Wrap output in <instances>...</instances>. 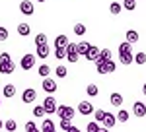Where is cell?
<instances>
[{
    "label": "cell",
    "instance_id": "cell-43",
    "mask_svg": "<svg viewBox=\"0 0 146 132\" xmlns=\"http://www.w3.org/2000/svg\"><path fill=\"white\" fill-rule=\"evenodd\" d=\"M68 132H82V130H80V128H76V126H70V128H68Z\"/></svg>",
    "mask_w": 146,
    "mask_h": 132
},
{
    "label": "cell",
    "instance_id": "cell-12",
    "mask_svg": "<svg viewBox=\"0 0 146 132\" xmlns=\"http://www.w3.org/2000/svg\"><path fill=\"white\" fill-rule=\"evenodd\" d=\"M119 62L125 66L133 64L135 62V53H119Z\"/></svg>",
    "mask_w": 146,
    "mask_h": 132
},
{
    "label": "cell",
    "instance_id": "cell-21",
    "mask_svg": "<svg viewBox=\"0 0 146 132\" xmlns=\"http://www.w3.org/2000/svg\"><path fill=\"white\" fill-rule=\"evenodd\" d=\"M109 12H111L113 16L121 14V12H123V4H121V2H111V6H109Z\"/></svg>",
    "mask_w": 146,
    "mask_h": 132
},
{
    "label": "cell",
    "instance_id": "cell-44",
    "mask_svg": "<svg viewBox=\"0 0 146 132\" xmlns=\"http://www.w3.org/2000/svg\"><path fill=\"white\" fill-rule=\"evenodd\" d=\"M98 132H109V128H105V126H100V128H98Z\"/></svg>",
    "mask_w": 146,
    "mask_h": 132
},
{
    "label": "cell",
    "instance_id": "cell-5",
    "mask_svg": "<svg viewBox=\"0 0 146 132\" xmlns=\"http://www.w3.org/2000/svg\"><path fill=\"white\" fill-rule=\"evenodd\" d=\"M20 12H22L23 16H33V12H35L33 2L31 0H22L20 2Z\"/></svg>",
    "mask_w": 146,
    "mask_h": 132
},
{
    "label": "cell",
    "instance_id": "cell-24",
    "mask_svg": "<svg viewBox=\"0 0 146 132\" xmlns=\"http://www.w3.org/2000/svg\"><path fill=\"white\" fill-rule=\"evenodd\" d=\"M55 74H56V78H66V74H68L66 66L58 64V66H56V68H55Z\"/></svg>",
    "mask_w": 146,
    "mask_h": 132
},
{
    "label": "cell",
    "instance_id": "cell-20",
    "mask_svg": "<svg viewBox=\"0 0 146 132\" xmlns=\"http://www.w3.org/2000/svg\"><path fill=\"white\" fill-rule=\"evenodd\" d=\"M18 33H20L22 37H27V35L31 33V27H29V23H20V25H18Z\"/></svg>",
    "mask_w": 146,
    "mask_h": 132
},
{
    "label": "cell",
    "instance_id": "cell-6",
    "mask_svg": "<svg viewBox=\"0 0 146 132\" xmlns=\"http://www.w3.org/2000/svg\"><path fill=\"white\" fill-rule=\"evenodd\" d=\"M20 66H22V70H31L35 66V55H23L20 60Z\"/></svg>",
    "mask_w": 146,
    "mask_h": 132
},
{
    "label": "cell",
    "instance_id": "cell-48",
    "mask_svg": "<svg viewBox=\"0 0 146 132\" xmlns=\"http://www.w3.org/2000/svg\"><path fill=\"white\" fill-rule=\"evenodd\" d=\"M37 2H45V0H37Z\"/></svg>",
    "mask_w": 146,
    "mask_h": 132
},
{
    "label": "cell",
    "instance_id": "cell-46",
    "mask_svg": "<svg viewBox=\"0 0 146 132\" xmlns=\"http://www.w3.org/2000/svg\"><path fill=\"white\" fill-rule=\"evenodd\" d=\"M142 93H144V95H146V84H144V86H142Z\"/></svg>",
    "mask_w": 146,
    "mask_h": 132
},
{
    "label": "cell",
    "instance_id": "cell-28",
    "mask_svg": "<svg viewBox=\"0 0 146 132\" xmlns=\"http://www.w3.org/2000/svg\"><path fill=\"white\" fill-rule=\"evenodd\" d=\"M47 113L45 109H43V105H35L33 107V117H37V119H41V117H45Z\"/></svg>",
    "mask_w": 146,
    "mask_h": 132
},
{
    "label": "cell",
    "instance_id": "cell-17",
    "mask_svg": "<svg viewBox=\"0 0 146 132\" xmlns=\"http://www.w3.org/2000/svg\"><path fill=\"white\" fill-rule=\"evenodd\" d=\"M86 58H88V60H92V62H96V60L100 58V49H98V47H90V51H88Z\"/></svg>",
    "mask_w": 146,
    "mask_h": 132
},
{
    "label": "cell",
    "instance_id": "cell-15",
    "mask_svg": "<svg viewBox=\"0 0 146 132\" xmlns=\"http://www.w3.org/2000/svg\"><path fill=\"white\" fill-rule=\"evenodd\" d=\"M41 132H56V126L53 124L51 119H43V124H41Z\"/></svg>",
    "mask_w": 146,
    "mask_h": 132
},
{
    "label": "cell",
    "instance_id": "cell-7",
    "mask_svg": "<svg viewBox=\"0 0 146 132\" xmlns=\"http://www.w3.org/2000/svg\"><path fill=\"white\" fill-rule=\"evenodd\" d=\"M41 88L45 89L49 95H53L56 89H58V86H56V82H55V80H51V78H43V84H41Z\"/></svg>",
    "mask_w": 146,
    "mask_h": 132
},
{
    "label": "cell",
    "instance_id": "cell-42",
    "mask_svg": "<svg viewBox=\"0 0 146 132\" xmlns=\"http://www.w3.org/2000/svg\"><path fill=\"white\" fill-rule=\"evenodd\" d=\"M66 58H68V62H78L80 55H66Z\"/></svg>",
    "mask_w": 146,
    "mask_h": 132
},
{
    "label": "cell",
    "instance_id": "cell-16",
    "mask_svg": "<svg viewBox=\"0 0 146 132\" xmlns=\"http://www.w3.org/2000/svg\"><path fill=\"white\" fill-rule=\"evenodd\" d=\"M109 103H111L113 107H121V105H123V95H121V93H117V91H115V93H111Z\"/></svg>",
    "mask_w": 146,
    "mask_h": 132
},
{
    "label": "cell",
    "instance_id": "cell-41",
    "mask_svg": "<svg viewBox=\"0 0 146 132\" xmlns=\"http://www.w3.org/2000/svg\"><path fill=\"white\" fill-rule=\"evenodd\" d=\"M37 128V124H35L33 121H27L25 122V132H31V130H35Z\"/></svg>",
    "mask_w": 146,
    "mask_h": 132
},
{
    "label": "cell",
    "instance_id": "cell-23",
    "mask_svg": "<svg viewBox=\"0 0 146 132\" xmlns=\"http://www.w3.org/2000/svg\"><path fill=\"white\" fill-rule=\"evenodd\" d=\"M119 53H133V43L123 41V43L119 45Z\"/></svg>",
    "mask_w": 146,
    "mask_h": 132
},
{
    "label": "cell",
    "instance_id": "cell-35",
    "mask_svg": "<svg viewBox=\"0 0 146 132\" xmlns=\"http://www.w3.org/2000/svg\"><path fill=\"white\" fill-rule=\"evenodd\" d=\"M105 113H107V111H103V109H96V111H94V119H96L98 122H101V121H103V117H105Z\"/></svg>",
    "mask_w": 146,
    "mask_h": 132
},
{
    "label": "cell",
    "instance_id": "cell-14",
    "mask_svg": "<svg viewBox=\"0 0 146 132\" xmlns=\"http://www.w3.org/2000/svg\"><path fill=\"white\" fill-rule=\"evenodd\" d=\"M2 95H4V97H14V95H16V86H14V84H6V86H4V88H2Z\"/></svg>",
    "mask_w": 146,
    "mask_h": 132
},
{
    "label": "cell",
    "instance_id": "cell-39",
    "mask_svg": "<svg viewBox=\"0 0 146 132\" xmlns=\"http://www.w3.org/2000/svg\"><path fill=\"white\" fill-rule=\"evenodd\" d=\"M72 126V122H70V119H60V128L64 132H68V128Z\"/></svg>",
    "mask_w": 146,
    "mask_h": 132
},
{
    "label": "cell",
    "instance_id": "cell-11",
    "mask_svg": "<svg viewBox=\"0 0 146 132\" xmlns=\"http://www.w3.org/2000/svg\"><path fill=\"white\" fill-rule=\"evenodd\" d=\"M37 47V58H47V56L51 55V47L47 43H43V45H35Z\"/></svg>",
    "mask_w": 146,
    "mask_h": 132
},
{
    "label": "cell",
    "instance_id": "cell-22",
    "mask_svg": "<svg viewBox=\"0 0 146 132\" xmlns=\"http://www.w3.org/2000/svg\"><path fill=\"white\" fill-rule=\"evenodd\" d=\"M55 58H58V60L66 58V47H55Z\"/></svg>",
    "mask_w": 146,
    "mask_h": 132
},
{
    "label": "cell",
    "instance_id": "cell-33",
    "mask_svg": "<svg viewBox=\"0 0 146 132\" xmlns=\"http://www.w3.org/2000/svg\"><path fill=\"white\" fill-rule=\"evenodd\" d=\"M66 55H78V45L68 41V45H66Z\"/></svg>",
    "mask_w": 146,
    "mask_h": 132
},
{
    "label": "cell",
    "instance_id": "cell-49",
    "mask_svg": "<svg viewBox=\"0 0 146 132\" xmlns=\"http://www.w3.org/2000/svg\"><path fill=\"white\" fill-rule=\"evenodd\" d=\"M0 105H2V99H0Z\"/></svg>",
    "mask_w": 146,
    "mask_h": 132
},
{
    "label": "cell",
    "instance_id": "cell-32",
    "mask_svg": "<svg viewBox=\"0 0 146 132\" xmlns=\"http://www.w3.org/2000/svg\"><path fill=\"white\" fill-rule=\"evenodd\" d=\"M4 126H6V130H8V132H14L16 128H18V124H16V121H14V119H6Z\"/></svg>",
    "mask_w": 146,
    "mask_h": 132
},
{
    "label": "cell",
    "instance_id": "cell-36",
    "mask_svg": "<svg viewBox=\"0 0 146 132\" xmlns=\"http://www.w3.org/2000/svg\"><path fill=\"white\" fill-rule=\"evenodd\" d=\"M100 58L101 60H111V51H109V49H101L100 51Z\"/></svg>",
    "mask_w": 146,
    "mask_h": 132
},
{
    "label": "cell",
    "instance_id": "cell-9",
    "mask_svg": "<svg viewBox=\"0 0 146 132\" xmlns=\"http://www.w3.org/2000/svg\"><path fill=\"white\" fill-rule=\"evenodd\" d=\"M35 99H37V91H35L33 88H27L22 93V101H23V103H33Z\"/></svg>",
    "mask_w": 146,
    "mask_h": 132
},
{
    "label": "cell",
    "instance_id": "cell-8",
    "mask_svg": "<svg viewBox=\"0 0 146 132\" xmlns=\"http://www.w3.org/2000/svg\"><path fill=\"white\" fill-rule=\"evenodd\" d=\"M133 115L138 117V119L146 117V103H142V101H135V105H133Z\"/></svg>",
    "mask_w": 146,
    "mask_h": 132
},
{
    "label": "cell",
    "instance_id": "cell-45",
    "mask_svg": "<svg viewBox=\"0 0 146 132\" xmlns=\"http://www.w3.org/2000/svg\"><path fill=\"white\" fill-rule=\"evenodd\" d=\"M2 128H4V121L0 119V130H2Z\"/></svg>",
    "mask_w": 146,
    "mask_h": 132
},
{
    "label": "cell",
    "instance_id": "cell-1",
    "mask_svg": "<svg viewBox=\"0 0 146 132\" xmlns=\"http://www.w3.org/2000/svg\"><path fill=\"white\" fill-rule=\"evenodd\" d=\"M16 70V64L12 60V56L8 53H2L0 55V74H14Z\"/></svg>",
    "mask_w": 146,
    "mask_h": 132
},
{
    "label": "cell",
    "instance_id": "cell-47",
    "mask_svg": "<svg viewBox=\"0 0 146 132\" xmlns=\"http://www.w3.org/2000/svg\"><path fill=\"white\" fill-rule=\"evenodd\" d=\"M31 132H41V130H39V128H35V130H31Z\"/></svg>",
    "mask_w": 146,
    "mask_h": 132
},
{
    "label": "cell",
    "instance_id": "cell-40",
    "mask_svg": "<svg viewBox=\"0 0 146 132\" xmlns=\"http://www.w3.org/2000/svg\"><path fill=\"white\" fill-rule=\"evenodd\" d=\"M8 37H10V33H8V29L0 25V41H8Z\"/></svg>",
    "mask_w": 146,
    "mask_h": 132
},
{
    "label": "cell",
    "instance_id": "cell-27",
    "mask_svg": "<svg viewBox=\"0 0 146 132\" xmlns=\"http://www.w3.org/2000/svg\"><path fill=\"white\" fill-rule=\"evenodd\" d=\"M135 62H136V64H140V66L146 64V53H144V51H140V53H136V55H135Z\"/></svg>",
    "mask_w": 146,
    "mask_h": 132
},
{
    "label": "cell",
    "instance_id": "cell-25",
    "mask_svg": "<svg viewBox=\"0 0 146 132\" xmlns=\"http://www.w3.org/2000/svg\"><path fill=\"white\" fill-rule=\"evenodd\" d=\"M37 74H39L41 78H47L49 74H51V68H49L47 64H41L39 68H37Z\"/></svg>",
    "mask_w": 146,
    "mask_h": 132
},
{
    "label": "cell",
    "instance_id": "cell-13",
    "mask_svg": "<svg viewBox=\"0 0 146 132\" xmlns=\"http://www.w3.org/2000/svg\"><path fill=\"white\" fill-rule=\"evenodd\" d=\"M103 126H105V128H113V126H115V122H117V117H115V115H111V113H105V117H103Z\"/></svg>",
    "mask_w": 146,
    "mask_h": 132
},
{
    "label": "cell",
    "instance_id": "cell-34",
    "mask_svg": "<svg viewBox=\"0 0 146 132\" xmlns=\"http://www.w3.org/2000/svg\"><path fill=\"white\" fill-rule=\"evenodd\" d=\"M123 8L129 12H133L136 8V0H123Z\"/></svg>",
    "mask_w": 146,
    "mask_h": 132
},
{
    "label": "cell",
    "instance_id": "cell-10",
    "mask_svg": "<svg viewBox=\"0 0 146 132\" xmlns=\"http://www.w3.org/2000/svg\"><path fill=\"white\" fill-rule=\"evenodd\" d=\"M78 113H82L84 117L86 115H94V105L90 101H82V103H78Z\"/></svg>",
    "mask_w": 146,
    "mask_h": 132
},
{
    "label": "cell",
    "instance_id": "cell-2",
    "mask_svg": "<svg viewBox=\"0 0 146 132\" xmlns=\"http://www.w3.org/2000/svg\"><path fill=\"white\" fill-rule=\"evenodd\" d=\"M96 70H98V74H111V72H117V64L113 60H101V58H98L96 60Z\"/></svg>",
    "mask_w": 146,
    "mask_h": 132
},
{
    "label": "cell",
    "instance_id": "cell-4",
    "mask_svg": "<svg viewBox=\"0 0 146 132\" xmlns=\"http://www.w3.org/2000/svg\"><path fill=\"white\" fill-rule=\"evenodd\" d=\"M56 115H58V119H72L74 117V109L70 105H60L56 109Z\"/></svg>",
    "mask_w": 146,
    "mask_h": 132
},
{
    "label": "cell",
    "instance_id": "cell-26",
    "mask_svg": "<svg viewBox=\"0 0 146 132\" xmlns=\"http://www.w3.org/2000/svg\"><path fill=\"white\" fill-rule=\"evenodd\" d=\"M68 45V37L66 35H58L55 39V47H66Z\"/></svg>",
    "mask_w": 146,
    "mask_h": 132
},
{
    "label": "cell",
    "instance_id": "cell-18",
    "mask_svg": "<svg viewBox=\"0 0 146 132\" xmlns=\"http://www.w3.org/2000/svg\"><path fill=\"white\" fill-rule=\"evenodd\" d=\"M90 47H92V45L88 43V41H80V43H78V55L80 56H86V55H88V51H90Z\"/></svg>",
    "mask_w": 146,
    "mask_h": 132
},
{
    "label": "cell",
    "instance_id": "cell-30",
    "mask_svg": "<svg viewBox=\"0 0 146 132\" xmlns=\"http://www.w3.org/2000/svg\"><path fill=\"white\" fill-rule=\"evenodd\" d=\"M86 93H88L90 97H96V95L100 93V89H98V86H96V84H90V86L86 88Z\"/></svg>",
    "mask_w": 146,
    "mask_h": 132
},
{
    "label": "cell",
    "instance_id": "cell-3",
    "mask_svg": "<svg viewBox=\"0 0 146 132\" xmlns=\"http://www.w3.org/2000/svg\"><path fill=\"white\" fill-rule=\"evenodd\" d=\"M43 109H45L47 115H53V113H56V109H58V105H56V99L53 97V95H49V97L43 101Z\"/></svg>",
    "mask_w": 146,
    "mask_h": 132
},
{
    "label": "cell",
    "instance_id": "cell-29",
    "mask_svg": "<svg viewBox=\"0 0 146 132\" xmlns=\"http://www.w3.org/2000/svg\"><path fill=\"white\" fill-rule=\"evenodd\" d=\"M74 35H78V37L86 35V25H84V23H76V25H74Z\"/></svg>",
    "mask_w": 146,
    "mask_h": 132
},
{
    "label": "cell",
    "instance_id": "cell-19",
    "mask_svg": "<svg viewBox=\"0 0 146 132\" xmlns=\"http://www.w3.org/2000/svg\"><path fill=\"white\" fill-rule=\"evenodd\" d=\"M125 39H127L129 43H136V41H138V31H135V29H129V31L125 33Z\"/></svg>",
    "mask_w": 146,
    "mask_h": 132
},
{
    "label": "cell",
    "instance_id": "cell-37",
    "mask_svg": "<svg viewBox=\"0 0 146 132\" xmlns=\"http://www.w3.org/2000/svg\"><path fill=\"white\" fill-rule=\"evenodd\" d=\"M43 43H47V35L45 33H37L35 35V45H43Z\"/></svg>",
    "mask_w": 146,
    "mask_h": 132
},
{
    "label": "cell",
    "instance_id": "cell-38",
    "mask_svg": "<svg viewBox=\"0 0 146 132\" xmlns=\"http://www.w3.org/2000/svg\"><path fill=\"white\" fill-rule=\"evenodd\" d=\"M98 128H100V122H98V121L88 122V126H86V130H88V132H98Z\"/></svg>",
    "mask_w": 146,
    "mask_h": 132
},
{
    "label": "cell",
    "instance_id": "cell-31",
    "mask_svg": "<svg viewBox=\"0 0 146 132\" xmlns=\"http://www.w3.org/2000/svg\"><path fill=\"white\" fill-rule=\"evenodd\" d=\"M127 121H129V111L121 109L117 113V122H127Z\"/></svg>",
    "mask_w": 146,
    "mask_h": 132
}]
</instances>
